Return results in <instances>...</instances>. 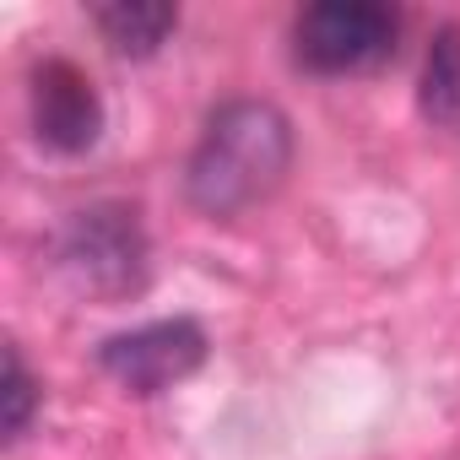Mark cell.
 <instances>
[{"label":"cell","mask_w":460,"mask_h":460,"mask_svg":"<svg viewBox=\"0 0 460 460\" xmlns=\"http://www.w3.org/2000/svg\"><path fill=\"white\" fill-rule=\"evenodd\" d=\"M93 28L119 60H152L179 28V6H168V0H114V6L93 12Z\"/></svg>","instance_id":"obj_6"},{"label":"cell","mask_w":460,"mask_h":460,"mask_svg":"<svg viewBox=\"0 0 460 460\" xmlns=\"http://www.w3.org/2000/svg\"><path fill=\"white\" fill-rule=\"evenodd\" d=\"M401 12L385 0H314L293 22V60L314 76L374 71L395 55Z\"/></svg>","instance_id":"obj_3"},{"label":"cell","mask_w":460,"mask_h":460,"mask_svg":"<svg viewBox=\"0 0 460 460\" xmlns=\"http://www.w3.org/2000/svg\"><path fill=\"white\" fill-rule=\"evenodd\" d=\"M55 277L93 304H125L152 277V244L141 211L125 200H93L55 234Z\"/></svg>","instance_id":"obj_2"},{"label":"cell","mask_w":460,"mask_h":460,"mask_svg":"<svg viewBox=\"0 0 460 460\" xmlns=\"http://www.w3.org/2000/svg\"><path fill=\"white\" fill-rule=\"evenodd\" d=\"M288 168H293V119L266 98H227L222 109H211L184 163V200L200 217L227 222L271 200Z\"/></svg>","instance_id":"obj_1"},{"label":"cell","mask_w":460,"mask_h":460,"mask_svg":"<svg viewBox=\"0 0 460 460\" xmlns=\"http://www.w3.org/2000/svg\"><path fill=\"white\" fill-rule=\"evenodd\" d=\"M417 114L433 130L460 136V22H444L428 39L422 76H417Z\"/></svg>","instance_id":"obj_7"},{"label":"cell","mask_w":460,"mask_h":460,"mask_svg":"<svg viewBox=\"0 0 460 460\" xmlns=\"http://www.w3.org/2000/svg\"><path fill=\"white\" fill-rule=\"evenodd\" d=\"M0 422H6V438H22L28 433V422H33V411H39V385H33V374H28V363H22V352L17 347H6V385H0Z\"/></svg>","instance_id":"obj_8"},{"label":"cell","mask_w":460,"mask_h":460,"mask_svg":"<svg viewBox=\"0 0 460 460\" xmlns=\"http://www.w3.org/2000/svg\"><path fill=\"white\" fill-rule=\"evenodd\" d=\"M211 341L200 331V320H146L136 331H119L98 347V368L125 390V395H163L173 385H184L200 363H206Z\"/></svg>","instance_id":"obj_4"},{"label":"cell","mask_w":460,"mask_h":460,"mask_svg":"<svg viewBox=\"0 0 460 460\" xmlns=\"http://www.w3.org/2000/svg\"><path fill=\"white\" fill-rule=\"evenodd\" d=\"M28 109L39 146L60 157H82L103 136V98L76 60H39L28 76Z\"/></svg>","instance_id":"obj_5"}]
</instances>
